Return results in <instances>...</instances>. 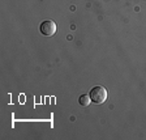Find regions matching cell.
I'll return each mask as SVG.
<instances>
[{
	"label": "cell",
	"mask_w": 146,
	"mask_h": 140,
	"mask_svg": "<svg viewBox=\"0 0 146 140\" xmlns=\"http://www.w3.org/2000/svg\"><path fill=\"white\" fill-rule=\"evenodd\" d=\"M89 96H90L91 101L93 102H95V104L100 105L103 104V102H106L107 100V90L106 88H103V86H94V88L90 90V93H89Z\"/></svg>",
	"instance_id": "6da1fadb"
},
{
	"label": "cell",
	"mask_w": 146,
	"mask_h": 140,
	"mask_svg": "<svg viewBox=\"0 0 146 140\" xmlns=\"http://www.w3.org/2000/svg\"><path fill=\"white\" fill-rule=\"evenodd\" d=\"M39 30L43 36L46 37H50V36H54L56 33V24L51 20H47V21H43L39 26Z\"/></svg>",
	"instance_id": "7a4b0ae2"
},
{
	"label": "cell",
	"mask_w": 146,
	"mask_h": 140,
	"mask_svg": "<svg viewBox=\"0 0 146 140\" xmlns=\"http://www.w3.org/2000/svg\"><path fill=\"white\" fill-rule=\"evenodd\" d=\"M91 102V98L89 94H81L78 98V104L81 105V106H89Z\"/></svg>",
	"instance_id": "3957f363"
}]
</instances>
